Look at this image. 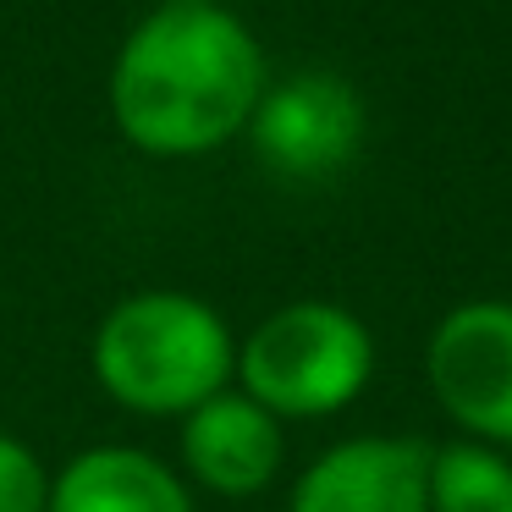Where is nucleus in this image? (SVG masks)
I'll return each mask as SVG.
<instances>
[{
	"instance_id": "nucleus-1",
	"label": "nucleus",
	"mask_w": 512,
	"mask_h": 512,
	"mask_svg": "<svg viewBox=\"0 0 512 512\" xmlns=\"http://www.w3.org/2000/svg\"><path fill=\"white\" fill-rule=\"evenodd\" d=\"M270 83L254 28L210 6H155L111 61V122L138 155L193 160L248 133Z\"/></svg>"
},
{
	"instance_id": "nucleus-2",
	"label": "nucleus",
	"mask_w": 512,
	"mask_h": 512,
	"mask_svg": "<svg viewBox=\"0 0 512 512\" xmlns=\"http://www.w3.org/2000/svg\"><path fill=\"white\" fill-rule=\"evenodd\" d=\"M100 391L144 419H182L204 397L232 386L237 336L199 292L149 287L111 303L89 342Z\"/></svg>"
},
{
	"instance_id": "nucleus-3",
	"label": "nucleus",
	"mask_w": 512,
	"mask_h": 512,
	"mask_svg": "<svg viewBox=\"0 0 512 512\" xmlns=\"http://www.w3.org/2000/svg\"><path fill=\"white\" fill-rule=\"evenodd\" d=\"M375 380V336L353 309L331 298H298L237 342V375L259 408L287 419H331L353 408Z\"/></svg>"
},
{
	"instance_id": "nucleus-4",
	"label": "nucleus",
	"mask_w": 512,
	"mask_h": 512,
	"mask_svg": "<svg viewBox=\"0 0 512 512\" xmlns=\"http://www.w3.org/2000/svg\"><path fill=\"white\" fill-rule=\"evenodd\" d=\"M369 105L342 72H287L270 78L248 116V144L276 177L325 182L358 160Z\"/></svg>"
},
{
	"instance_id": "nucleus-5",
	"label": "nucleus",
	"mask_w": 512,
	"mask_h": 512,
	"mask_svg": "<svg viewBox=\"0 0 512 512\" xmlns=\"http://www.w3.org/2000/svg\"><path fill=\"white\" fill-rule=\"evenodd\" d=\"M424 380H430L441 413L485 446H512V303L474 298L441 314L424 347Z\"/></svg>"
},
{
	"instance_id": "nucleus-6",
	"label": "nucleus",
	"mask_w": 512,
	"mask_h": 512,
	"mask_svg": "<svg viewBox=\"0 0 512 512\" xmlns=\"http://www.w3.org/2000/svg\"><path fill=\"white\" fill-rule=\"evenodd\" d=\"M177 463L188 485L226 501H248L281 474L287 430L243 386H226L177 419Z\"/></svg>"
},
{
	"instance_id": "nucleus-7",
	"label": "nucleus",
	"mask_w": 512,
	"mask_h": 512,
	"mask_svg": "<svg viewBox=\"0 0 512 512\" xmlns=\"http://www.w3.org/2000/svg\"><path fill=\"white\" fill-rule=\"evenodd\" d=\"M287 512H430V446L413 435H347L298 474Z\"/></svg>"
},
{
	"instance_id": "nucleus-8",
	"label": "nucleus",
	"mask_w": 512,
	"mask_h": 512,
	"mask_svg": "<svg viewBox=\"0 0 512 512\" xmlns=\"http://www.w3.org/2000/svg\"><path fill=\"white\" fill-rule=\"evenodd\" d=\"M50 512H193V485L144 446H89L50 474Z\"/></svg>"
},
{
	"instance_id": "nucleus-9",
	"label": "nucleus",
	"mask_w": 512,
	"mask_h": 512,
	"mask_svg": "<svg viewBox=\"0 0 512 512\" xmlns=\"http://www.w3.org/2000/svg\"><path fill=\"white\" fill-rule=\"evenodd\" d=\"M430 512H512V457L468 435L430 446Z\"/></svg>"
},
{
	"instance_id": "nucleus-10",
	"label": "nucleus",
	"mask_w": 512,
	"mask_h": 512,
	"mask_svg": "<svg viewBox=\"0 0 512 512\" xmlns=\"http://www.w3.org/2000/svg\"><path fill=\"white\" fill-rule=\"evenodd\" d=\"M50 474L23 435L0 430V512H50Z\"/></svg>"
},
{
	"instance_id": "nucleus-11",
	"label": "nucleus",
	"mask_w": 512,
	"mask_h": 512,
	"mask_svg": "<svg viewBox=\"0 0 512 512\" xmlns=\"http://www.w3.org/2000/svg\"><path fill=\"white\" fill-rule=\"evenodd\" d=\"M160 6H210V0H160Z\"/></svg>"
}]
</instances>
